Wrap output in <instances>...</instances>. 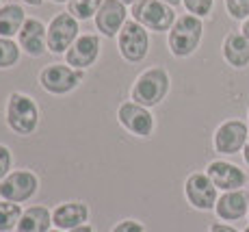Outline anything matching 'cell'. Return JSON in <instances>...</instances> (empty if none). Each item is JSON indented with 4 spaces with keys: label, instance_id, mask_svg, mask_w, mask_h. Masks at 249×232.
I'll return each mask as SVG.
<instances>
[{
    "label": "cell",
    "instance_id": "1",
    "mask_svg": "<svg viewBox=\"0 0 249 232\" xmlns=\"http://www.w3.org/2000/svg\"><path fill=\"white\" fill-rule=\"evenodd\" d=\"M204 24L197 16L186 13L176 20V24L169 31V50L174 57H189L197 50L199 41H202Z\"/></svg>",
    "mask_w": 249,
    "mask_h": 232
},
{
    "label": "cell",
    "instance_id": "2",
    "mask_svg": "<svg viewBox=\"0 0 249 232\" xmlns=\"http://www.w3.org/2000/svg\"><path fill=\"white\" fill-rule=\"evenodd\" d=\"M169 94V74L162 67H150L132 85V100L143 106H156Z\"/></svg>",
    "mask_w": 249,
    "mask_h": 232
},
{
    "label": "cell",
    "instance_id": "3",
    "mask_svg": "<svg viewBox=\"0 0 249 232\" xmlns=\"http://www.w3.org/2000/svg\"><path fill=\"white\" fill-rule=\"evenodd\" d=\"M132 20L150 31L165 33L176 24V13L162 0H137L132 4Z\"/></svg>",
    "mask_w": 249,
    "mask_h": 232
},
{
    "label": "cell",
    "instance_id": "4",
    "mask_svg": "<svg viewBox=\"0 0 249 232\" xmlns=\"http://www.w3.org/2000/svg\"><path fill=\"white\" fill-rule=\"evenodd\" d=\"M7 124L13 133L31 135L39 124V109L28 96L11 94L7 102Z\"/></svg>",
    "mask_w": 249,
    "mask_h": 232
},
{
    "label": "cell",
    "instance_id": "5",
    "mask_svg": "<svg viewBox=\"0 0 249 232\" xmlns=\"http://www.w3.org/2000/svg\"><path fill=\"white\" fill-rule=\"evenodd\" d=\"M85 78V72L83 70H76L71 65H48L41 70L39 74V83L41 87L48 91V94H54V96H63L74 91L76 87L83 83Z\"/></svg>",
    "mask_w": 249,
    "mask_h": 232
},
{
    "label": "cell",
    "instance_id": "6",
    "mask_svg": "<svg viewBox=\"0 0 249 232\" xmlns=\"http://www.w3.org/2000/svg\"><path fill=\"white\" fill-rule=\"evenodd\" d=\"M117 41H119V52H122V57L126 61H130V63L143 61L147 50H150V37H147L145 26H141V24L135 20L124 24V28L117 35Z\"/></svg>",
    "mask_w": 249,
    "mask_h": 232
},
{
    "label": "cell",
    "instance_id": "7",
    "mask_svg": "<svg viewBox=\"0 0 249 232\" xmlns=\"http://www.w3.org/2000/svg\"><path fill=\"white\" fill-rule=\"evenodd\" d=\"M39 189V180L33 172H26V169H18V172H11L2 182H0V197L7 202H26L31 200L33 195Z\"/></svg>",
    "mask_w": 249,
    "mask_h": 232
},
{
    "label": "cell",
    "instance_id": "8",
    "mask_svg": "<svg viewBox=\"0 0 249 232\" xmlns=\"http://www.w3.org/2000/svg\"><path fill=\"white\" fill-rule=\"evenodd\" d=\"M78 39V20L71 13H59L48 26V50L63 55Z\"/></svg>",
    "mask_w": 249,
    "mask_h": 232
},
{
    "label": "cell",
    "instance_id": "9",
    "mask_svg": "<svg viewBox=\"0 0 249 232\" xmlns=\"http://www.w3.org/2000/svg\"><path fill=\"white\" fill-rule=\"evenodd\" d=\"M117 119L126 130H130L137 137H150L152 130H154V117L147 111V106L135 102H124L117 109Z\"/></svg>",
    "mask_w": 249,
    "mask_h": 232
},
{
    "label": "cell",
    "instance_id": "10",
    "mask_svg": "<svg viewBox=\"0 0 249 232\" xmlns=\"http://www.w3.org/2000/svg\"><path fill=\"white\" fill-rule=\"evenodd\" d=\"M186 200L191 202V206H195L197 211H210L217 206V187L208 178V174H191L186 178L184 185Z\"/></svg>",
    "mask_w": 249,
    "mask_h": 232
},
{
    "label": "cell",
    "instance_id": "11",
    "mask_svg": "<svg viewBox=\"0 0 249 232\" xmlns=\"http://www.w3.org/2000/svg\"><path fill=\"white\" fill-rule=\"evenodd\" d=\"M247 137V124L241 119H230V122L221 124L214 133V150L221 154H236L245 148Z\"/></svg>",
    "mask_w": 249,
    "mask_h": 232
},
{
    "label": "cell",
    "instance_id": "12",
    "mask_svg": "<svg viewBox=\"0 0 249 232\" xmlns=\"http://www.w3.org/2000/svg\"><path fill=\"white\" fill-rule=\"evenodd\" d=\"M206 174H208V178L214 182V187L221 191L243 189L247 182L245 172L238 169L236 165H232V163H226V161H213L206 167Z\"/></svg>",
    "mask_w": 249,
    "mask_h": 232
},
{
    "label": "cell",
    "instance_id": "13",
    "mask_svg": "<svg viewBox=\"0 0 249 232\" xmlns=\"http://www.w3.org/2000/svg\"><path fill=\"white\" fill-rule=\"evenodd\" d=\"M126 24V7L122 0H104L100 11L95 13V26L102 35L117 37Z\"/></svg>",
    "mask_w": 249,
    "mask_h": 232
},
{
    "label": "cell",
    "instance_id": "14",
    "mask_svg": "<svg viewBox=\"0 0 249 232\" xmlns=\"http://www.w3.org/2000/svg\"><path fill=\"white\" fill-rule=\"evenodd\" d=\"M98 55H100L98 35H83L71 43V48L65 52V61H68V65L76 67V70H85V67L95 63Z\"/></svg>",
    "mask_w": 249,
    "mask_h": 232
},
{
    "label": "cell",
    "instance_id": "15",
    "mask_svg": "<svg viewBox=\"0 0 249 232\" xmlns=\"http://www.w3.org/2000/svg\"><path fill=\"white\" fill-rule=\"evenodd\" d=\"M214 213H217L219 219H223V221H236V219H241V217H245L249 213V193L245 189L226 191L217 200Z\"/></svg>",
    "mask_w": 249,
    "mask_h": 232
},
{
    "label": "cell",
    "instance_id": "16",
    "mask_svg": "<svg viewBox=\"0 0 249 232\" xmlns=\"http://www.w3.org/2000/svg\"><path fill=\"white\" fill-rule=\"evenodd\" d=\"M18 37H20V48H24V52L31 57H41L48 50V31L35 18L24 22Z\"/></svg>",
    "mask_w": 249,
    "mask_h": 232
},
{
    "label": "cell",
    "instance_id": "17",
    "mask_svg": "<svg viewBox=\"0 0 249 232\" xmlns=\"http://www.w3.org/2000/svg\"><path fill=\"white\" fill-rule=\"evenodd\" d=\"M89 219V209L83 202H68V204H59L52 211V224L59 230H74L78 226H85Z\"/></svg>",
    "mask_w": 249,
    "mask_h": 232
},
{
    "label": "cell",
    "instance_id": "18",
    "mask_svg": "<svg viewBox=\"0 0 249 232\" xmlns=\"http://www.w3.org/2000/svg\"><path fill=\"white\" fill-rule=\"evenodd\" d=\"M223 57L232 67L243 70L249 65V39L243 33H230L223 41Z\"/></svg>",
    "mask_w": 249,
    "mask_h": 232
},
{
    "label": "cell",
    "instance_id": "19",
    "mask_svg": "<svg viewBox=\"0 0 249 232\" xmlns=\"http://www.w3.org/2000/svg\"><path fill=\"white\" fill-rule=\"evenodd\" d=\"M52 224V213L46 206H31L22 213L16 232H48Z\"/></svg>",
    "mask_w": 249,
    "mask_h": 232
},
{
    "label": "cell",
    "instance_id": "20",
    "mask_svg": "<svg viewBox=\"0 0 249 232\" xmlns=\"http://www.w3.org/2000/svg\"><path fill=\"white\" fill-rule=\"evenodd\" d=\"M26 16H24V9L20 4H7V7L0 9V37H13L20 35Z\"/></svg>",
    "mask_w": 249,
    "mask_h": 232
},
{
    "label": "cell",
    "instance_id": "21",
    "mask_svg": "<svg viewBox=\"0 0 249 232\" xmlns=\"http://www.w3.org/2000/svg\"><path fill=\"white\" fill-rule=\"evenodd\" d=\"M22 213L24 211L16 202H7V200L0 202V232H9L18 228V221H20Z\"/></svg>",
    "mask_w": 249,
    "mask_h": 232
},
{
    "label": "cell",
    "instance_id": "22",
    "mask_svg": "<svg viewBox=\"0 0 249 232\" xmlns=\"http://www.w3.org/2000/svg\"><path fill=\"white\" fill-rule=\"evenodd\" d=\"M104 0H70V13L76 20H89L100 11Z\"/></svg>",
    "mask_w": 249,
    "mask_h": 232
},
{
    "label": "cell",
    "instance_id": "23",
    "mask_svg": "<svg viewBox=\"0 0 249 232\" xmlns=\"http://www.w3.org/2000/svg\"><path fill=\"white\" fill-rule=\"evenodd\" d=\"M18 59H20V48L7 37H0V70L16 65Z\"/></svg>",
    "mask_w": 249,
    "mask_h": 232
},
{
    "label": "cell",
    "instance_id": "24",
    "mask_svg": "<svg viewBox=\"0 0 249 232\" xmlns=\"http://www.w3.org/2000/svg\"><path fill=\"white\" fill-rule=\"evenodd\" d=\"M226 9L234 20H247L249 18V0H226Z\"/></svg>",
    "mask_w": 249,
    "mask_h": 232
},
{
    "label": "cell",
    "instance_id": "25",
    "mask_svg": "<svg viewBox=\"0 0 249 232\" xmlns=\"http://www.w3.org/2000/svg\"><path fill=\"white\" fill-rule=\"evenodd\" d=\"M182 2H184V7L189 13H193V16H197V18H204L213 11L214 0H182Z\"/></svg>",
    "mask_w": 249,
    "mask_h": 232
},
{
    "label": "cell",
    "instance_id": "26",
    "mask_svg": "<svg viewBox=\"0 0 249 232\" xmlns=\"http://www.w3.org/2000/svg\"><path fill=\"white\" fill-rule=\"evenodd\" d=\"M9 169H11V152L7 146H0V182L9 176Z\"/></svg>",
    "mask_w": 249,
    "mask_h": 232
},
{
    "label": "cell",
    "instance_id": "27",
    "mask_svg": "<svg viewBox=\"0 0 249 232\" xmlns=\"http://www.w3.org/2000/svg\"><path fill=\"white\" fill-rule=\"evenodd\" d=\"M111 232H145V228H143V224H139L135 219H124Z\"/></svg>",
    "mask_w": 249,
    "mask_h": 232
},
{
    "label": "cell",
    "instance_id": "28",
    "mask_svg": "<svg viewBox=\"0 0 249 232\" xmlns=\"http://www.w3.org/2000/svg\"><path fill=\"white\" fill-rule=\"evenodd\" d=\"M210 232H238V230L232 228V226H228V224H213L210 226Z\"/></svg>",
    "mask_w": 249,
    "mask_h": 232
},
{
    "label": "cell",
    "instance_id": "29",
    "mask_svg": "<svg viewBox=\"0 0 249 232\" xmlns=\"http://www.w3.org/2000/svg\"><path fill=\"white\" fill-rule=\"evenodd\" d=\"M70 232H93V228H91L89 224H85V226H78V228H74V230H70Z\"/></svg>",
    "mask_w": 249,
    "mask_h": 232
},
{
    "label": "cell",
    "instance_id": "30",
    "mask_svg": "<svg viewBox=\"0 0 249 232\" xmlns=\"http://www.w3.org/2000/svg\"><path fill=\"white\" fill-rule=\"evenodd\" d=\"M243 156H245V163L249 165V137H247V141H245V148H243Z\"/></svg>",
    "mask_w": 249,
    "mask_h": 232
},
{
    "label": "cell",
    "instance_id": "31",
    "mask_svg": "<svg viewBox=\"0 0 249 232\" xmlns=\"http://www.w3.org/2000/svg\"><path fill=\"white\" fill-rule=\"evenodd\" d=\"M243 35H245L247 39H249V18H247L245 22H243Z\"/></svg>",
    "mask_w": 249,
    "mask_h": 232
},
{
    "label": "cell",
    "instance_id": "32",
    "mask_svg": "<svg viewBox=\"0 0 249 232\" xmlns=\"http://www.w3.org/2000/svg\"><path fill=\"white\" fill-rule=\"evenodd\" d=\"M24 2H26V4H31V7H39V4L44 2V0H24Z\"/></svg>",
    "mask_w": 249,
    "mask_h": 232
},
{
    "label": "cell",
    "instance_id": "33",
    "mask_svg": "<svg viewBox=\"0 0 249 232\" xmlns=\"http://www.w3.org/2000/svg\"><path fill=\"white\" fill-rule=\"evenodd\" d=\"M162 2H167V4H169V7H176V4H180L182 0H162Z\"/></svg>",
    "mask_w": 249,
    "mask_h": 232
},
{
    "label": "cell",
    "instance_id": "34",
    "mask_svg": "<svg viewBox=\"0 0 249 232\" xmlns=\"http://www.w3.org/2000/svg\"><path fill=\"white\" fill-rule=\"evenodd\" d=\"M122 2H124V4H135L137 0H122Z\"/></svg>",
    "mask_w": 249,
    "mask_h": 232
},
{
    "label": "cell",
    "instance_id": "35",
    "mask_svg": "<svg viewBox=\"0 0 249 232\" xmlns=\"http://www.w3.org/2000/svg\"><path fill=\"white\" fill-rule=\"evenodd\" d=\"M52 2H70V0H52Z\"/></svg>",
    "mask_w": 249,
    "mask_h": 232
},
{
    "label": "cell",
    "instance_id": "36",
    "mask_svg": "<svg viewBox=\"0 0 249 232\" xmlns=\"http://www.w3.org/2000/svg\"><path fill=\"white\" fill-rule=\"evenodd\" d=\"M48 232H61V230H48Z\"/></svg>",
    "mask_w": 249,
    "mask_h": 232
},
{
    "label": "cell",
    "instance_id": "37",
    "mask_svg": "<svg viewBox=\"0 0 249 232\" xmlns=\"http://www.w3.org/2000/svg\"><path fill=\"white\" fill-rule=\"evenodd\" d=\"M243 232H249V226H247V228H245V230H243Z\"/></svg>",
    "mask_w": 249,
    "mask_h": 232
},
{
    "label": "cell",
    "instance_id": "38",
    "mask_svg": "<svg viewBox=\"0 0 249 232\" xmlns=\"http://www.w3.org/2000/svg\"><path fill=\"white\" fill-rule=\"evenodd\" d=\"M247 215H249V213H247Z\"/></svg>",
    "mask_w": 249,
    "mask_h": 232
}]
</instances>
